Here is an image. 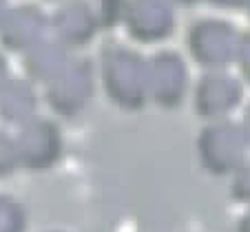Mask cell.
<instances>
[{"label": "cell", "mask_w": 250, "mask_h": 232, "mask_svg": "<svg viewBox=\"0 0 250 232\" xmlns=\"http://www.w3.org/2000/svg\"><path fill=\"white\" fill-rule=\"evenodd\" d=\"M93 91V71L86 62H71L64 71L49 82V104L56 113L71 117L86 106Z\"/></svg>", "instance_id": "obj_4"}, {"label": "cell", "mask_w": 250, "mask_h": 232, "mask_svg": "<svg viewBox=\"0 0 250 232\" xmlns=\"http://www.w3.org/2000/svg\"><path fill=\"white\" fill-rule=\"evenodd\" d=\"M246 137L241 126L230 122L212 124L199 135V155L202 164L215 175L239 171L244 164L246 153Z\"/></svg>", "instance_id": "obj_2"}, {"label": "cell", "mask_w": 250, "mask_h": 232, "mask_svg": "<svg viewBox=\"0 0 250 232\" xmlns=\"http://www.w3.org/2000/svg\"><path fill=\"white\" fill-rule=\"evenodd\" d=\"M148 95L157 104L173 109L182 102L186 91V66L177 53H160L146 64Z\"/></svg>", "instance_id": "obj_6"}, {"label": "cell", "mask_w": 250, "mask_h": 232, "mask_svg": "<svg viewBox=\"0 0 250 232\" xmlns=\"http://www.w3.org/2000/svg\"><path fill=\"white\" fill-rule=\"evenodd\" d=\"M241 133L246 137V144L250 146V109L246 111V117H244V124H241Z\"/></svg>", "instance_id": "obj_16"}, {"label": "cell", "mask_w": 250, "mask_h": 232, "mask_svg": "<svg viewBox=\"0 0 250 232\" xmlns=\"http://www.w3.org/2000/svg\"><path fill=\"white\" fill-rule=\"evenodd\" d=\"M239 232H250V213H246L239 221Z\"/></svg>", "instance_id": "obj_18"}, {"label": "cell", "mask_w": 250, "mask_h": 232, "mask_svg": "<svg viewBox=\"0 0 250 232\" xmlns=\"http://www.w3.org/2000/svg\"><path fill=\"white\" fill-rule=\"evenodd\" d=\"M18 159L33 171H47L60 159L62 137L56 124L47 119H36L24 126L18 139Z\"/></svg>", "instance_id": "obj_5"}, {"label": "cell", "mask_w": 250, "mask_h": 232, "mask_svg": "<svg viewBox=\"0 0 250 232\" xmlns=\"http://www.w3.org/2000/svg\"><path fill=\"white\" fill-rule=\"evenodd\" d=\"M128 31L142 42H155L173 29L170 0H133L128 7Z\"/></svg>", "instance_id": "obj_7"}, {"label": "cell", "mask_w": 250, "mask_h": 232, "mask_svg": "<svg viewBox=\"0 0 250 232\" xmlns=\"http://www.w3.org/2000/svg\"><path fill=\"white\" fill-rule=\"evenodd\" d=\"M69 64L71 62L64 44L58 42L56 38H42L38 44H33L24 60V69L29 71V76L47 84L56 80Z\"/></svg>", "instance_id": "obj_10"}, {"label": "cell", "mask_w": 250, "mask_h": 232, "mask_svg": "<svg viewBox=\"0 0 250 232\" xmlns=\"http://www.w3.org/2000/svg\"><path fill=\"white\" fill-rule=\"evenodd\" d=\"M190 53L204 66L217 69L226 66L232 58H237V38L235 29L222 20H199L190 29Z\"/></svg>", "instance_id": "obj_3"}, {"label": "cell", "mask_w": 250, "mask_h": 232, "mask_svg": "<svg viewBox=\"0 0 250 232\" xmlns=\"http://www.w3.org/2000/svg\"><path fill=\"white\" fill-rule=\"evenodd\" d=\"M98 22L104 27H111L115 24V20L120 18V11L124 7V0H98Z\"/></svg>", "instance_id": "obj_14"}, {"label": "cell", "mask_w": 250, "mask_h": 232, "mask_svg": "<svg viewBox=\"0 0 250 232\" xmlns=\"http://www.w3.org/2000/svg\"><path fill=\"white\" fill-rule=\"evenodd\" d=\"M232 197L237 201L250 204V164H244L237 171L235 181H232Z\"/></svg>", "instance_id": "obj_13"}, {"label": "cell", "mask_w": 250, "mask_h": 232, "mask_svg": "<svg viewBox=\"0 0 250 232\" xmlns=\"http://www.w3.org/2000/svg\"><path fill=\"white\" fill-rule=\"evenodd\" d=\"M98 24V14H93L86 2H69L53 16L56 40L64 47L66 44H73V47L86 44L93 38Z\"/></svg>", "instance_id": "obj_9"}, {"label": "cell", "mask_w": 250, "mask_h": 232, "mask_svg": "<svg viewBox=\"0 0 250 232\" xmlns=\"http://www.w3.org/2000/svg\"><path fill=\"white\" fill-rule=\"evenodd\" d=\"M36 111V95L22 82H16L7 89L5 102H2V113L11 122H27Z\"/></svg>", "instance_id": "obj_12"}, {"label": "cell", "mask_w": 250, "mask_h": 232, "mask_svg": "<svg viewBox=\"0 0 250 232\" xmlns=\"http://www.w3.org/2000/svg\"><path fill=\"white\" fill-rule=\"evenodd\" d=\"M182 2H186V5H193L195 0H182Z\"/></svg>", "instance_id": "obj_19"}, {"label": "cell", "mask_w": 250, "mask_h": 232, "mask_svg": "<svg viewBox=\"0 0 250 232\" xmlns=\"http://www.w3.org/2000/svg\"><path fill=\"white\" fill-rule=\"evenodd\" d=\"M241 99V86L235 77L224 73H210L197 86L195 109L202 117H222L230 113Z\"/></svg>", "instance_id": "obj_8"}, {"label": "cell", "mask_w": 250, "mask_h": 232, "mask_svg": "<svg viewBox=\"0 0 250 232\" xmlns=\"http://www.w3.org/2000/svg\"><path fill=\"white\" fill-rule=\"evenodd\" d=\"M210 2H215V5H219V7H241L244 2H248V0H210Z\"/></svg>", "instance_id": "obj_17"}, {"label": "cell", "mask_w": 250, "mask_h": 232, "mask_svg": "<svg viewBox=\"0 0 250 232\" xmlns=\"http://www.w3.org/2000/svg\"><path fill=\"white\" fill-rule=\"evenodd\" d=\"M237 60H239V66H241L244 77H246V80H250V33H246L244 38H239Z\"/></svg>", "instance_id": "obj_15"}, {"label": "cell", "mask_w": 250, "mask_h": 232, "mask_svg": "<svg viewBox=\"0 0 250 232\" xmlns=\"http://www.w3.org/2000/svg\"><path fill=\"white\" fill-rule=\"evenodd\" d=\"M102 76L106 93L124 109H140L148 95L146 64L126 49H109L104 53Z\"/></svg>", "instance_id": "obj_1"}, {"label": "cell", "mask_w": 250, "mask_h": 232, "mask_svg": "<svg viewBox=\"0 0 250 232\" xmlns=\"http://www.w3.org/2000/svg\"><path fill=\"white\" fill-rule=\"evenodd\" d=\"M44 29H47V18L42 11L36 7H22L7 20L5 42L14 49H31L44 38Z\"/></svg>", "instance_id": "obj_11"}]
</instances>
